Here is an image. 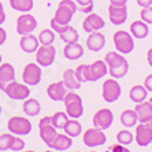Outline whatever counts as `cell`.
I'll return each mask as SVG.
<instances>
[{
  "mask_svg": "<svg viewBox=\"0 0 152 152\" xmlns=\"http://www.w3.org/2000/svg\"><path fill=\"white\" fill-rule=\"evenodd\" d=\"M104 62H106L107 67H108V73L113 78H124L129 71V62L126 58L122 56V53L117 52V51H110L106 53L104 56Z\"/></svg>",
  "mask_w": 152,
  "mask_h": 152,
  "instance_id": "1",
  "label": "cell"
},
{
  "mask_svg": "<svg viewBox=\"0 0 152 152\" xmlns=\"http://www.w3.org/2000/svg\"><path fill=\"white\" fill-rule=\"evenodd\" d=\"M77 12V4L73 0H62L58 4V8L55 11L52 21H55L58 25L67 26L70 25L71 19L74 17V14Z\"/></svg>",
  "mask_w": 152,
  "mask_h": 152,
  "instance_id": "2",
  "label": "cell"
},
{
  "mask_svg": "<svg viewBox=\"0 0 152 152\" xmlns=\"http://www.w3.org/2000/svg\"><path fill=\"white\" fill-rule=\"evenodd\" d=\"M63 103L66 106V114L71 119H78L84 114V104H82L81 96L77 95L74 91H69L63 99Z\"/></svg>",
  "mask_w": 152,
  "mask_h": 152,
  "instance_id": "3",
  "label": "cell"
},
{
  "mask_svg": "<svg viewBox=\"0 0 152 152\" xmlns=\"http://www.w3.org/2000/svg\"><path fill=\"white\" fill-rule=\"evenodd\" d=\"M113 41L115 48H117V52L122 53V55H129L134 50L133 36L126 30H118V32L114 33Z\"/></svg>",
  "mask_w": 152,
  "mask_h": 152,
  "instance_id": "4",
  "label": "cell"
},
{
  "mask_svg": "<svg viewBox=\"0 0 152 152\" xmlns=\"http://www.w3.org/2000/svg\"><path fill=\"white\" fill-rule=\"evenodd\" d=\"M121 93H122V89H121L119 82L115 80V78H107L106 81L103 82L102 86V96L104 102L107 103H114L117 102L121 97Z\"/></svg>",
  "mask_w": 152,
  "mask_h": 152,
  "instance_id": "5",
  "label": "cell"
},
{
  "mask_svg": "<svg viewBox=\"0 0 152 152\" xmlns=\"http://www.w3.org/2000/svg\"><path fill=\"white\" fill-rule=\"evenodd\" d=\"M56 58V48L51 45H40L36 51V63L40 67H50Z\"/></svg>",
  "mask_w": 152,
  "mask_h": 152,
  "instance_id": "6",
  "label": "cell"
},
{
  "mask_svg": "<svg viewBox=\"0 0 152 152\" xmlns=\"http://www.w3.org/2000/svg\"><path fill=\"white\" fill-rule=\"evenodd\" d=\"M7 127L11 134L15 136H26L32 132L30 121L23 117H11L7 122Z\"/></svg>",
  "mask_w": 152,
  "mask_h": 152,
  "instance_id": "7",
  "label": "cell"
},
{
  "mask_svg": "<svg viewBox=\"0 0 152 152\" xmlns=\"http://www.w3.org/2000/svg\"><path fill=\"white\" fill-rule=\"evenodd\" d=\"M6 95L12 100H26L30 96V89L26 84L12 81L4 88L3 91Z\"/></svg>",
  "mask_w": 152,
  "mask_h": 152,
  "instance_id": "8",
  "label": "cell"
},
{
  "mask_svg": "<svg viewBox=\"0 0 152 152\" xmlns=\"http://www.w3.org/2000/svg\"><path fill=\"white\" fill-rule=\"evenodd\" d=\"M42 71L37 63H28L22 71V81L28 86H36L41 81Z\"/></svg>",
  "mask_w": 152,
  "mask_h": 152,
  "instance_id": "9",
  "label": "cell"
},
{
  "mask_svg": "<svg viewBox=\"0 0 152 152\" xmlns=\"http://www.w3.org/2000/svg\"><path fill=\"white\" fill-rule=\"evenodd\" d=\"M134 140L140 147H147L152 142V119L148 122H140L136 127Z\"/></svg>",
  "mask_w": 152,
  "mask_h": 152,
  "instance_id": "10",
  "label": "cell"
},
{
  "mask_svg": "<svg viewBox=\"0 0 152 152\" xmlns=\"http://www.w3.org/2000/svg\"><path fill=\"white\" fill-rule=\"evenodd\" d=\"M37 28V19L33 17L32 14H29V12H25V14H22L18 17L17 19V33L21 36H25V34H30L33 33V30Z\"/></svg>",
  "mask_w": 152,
  "mask_h": 152,
  "instance_id": "11",
  "label": "cell"
},
{
  "mask_svg": "<svg viewBox=\"0 0 152 152\" xmlns=\"http://www.w3.org/2000/svg\"><path fill=\"white\" fill-rule=\"evenodd\" d=\"M82 141L86 147H91V148H95V147H100V145L106 144L107 141V136L103 133V130L100 129H88V130L84 133L82 136Z\"/></svg>",
  "mask_w": 152,
  "mask_h": 152,
  "instance_id": "12",
  "label": "cell"
},
{
  "mask_svg": "<svg viewBox=\"0 0 152 152\" xmlns=\"http://www.w3.org/2000/svg\"><path fill=\"white\" fill-rule=\"evenodd\" d=\"M93 126L96 129H100V130H106L113 125L114 122V114L111 110L108 108H102V110L96 111L95 115L92 118Z\"/></svg>",
  "mask_w": 152,
  "mask_h": 152,
  "instance_id": "13",
  "label": "cell"
},
{
  "mask_svg": "<svg viewBox=\"0 0 152 152\" xmlns=\"http://www.w3.org/2000/svg\"><path fill=\"white\" fill-rule=\"evenodd\" d=\"M108 74V67L104 60H95L92 64H89L88 69V82H96L104 78Z\"/></svg>",
  "mask_w": 152,
  "mask_h": 152,
  "instance_id": "14",
  "label": "cell"
},
{
  "mask_svg": "<svg viewBox=\"0 0 152 152\" xmlns=\"http://www.w3.org/2000/svg\"><path fill=\"white\" fill-rule=\"evenodd\" d=\"M106 26V22L100 15L95 14V12H91L85 17L84 22H82V29L88 33H93V32H100L103 28Z\"/></svg>",
  "mask_w": 152,
  "mask_h": 152,
  "instance_id": "15",
  "label": "cell"
},
{
  "mask_svg": "<svg viewBox=\"0 0 152 152\" xmlns=\"http://www.w3.org/2000/svg\"><path fill=\"white\" fill-rule=\"evenodd\" d=\"M108 17L113 25H124L127 19V7L126 6H111L108 7Z\"/></svg>",
  "mask_w": 152,
  "mask_h": 152,
  "instance_id": "16",
  "label": "cell"
},
{
  "mask_svg": "<svg viewBox=\"0 0 152 152\" xmlns=\"http://www.w3.org/2000/svg\"><path fill=\"white\" fill-rule=\"evenodd\" d=\"M67 92L69 91L66 89L63 81L52 82V84H50L48 88H47V95H48V97H50L51 100H53V102H63L64 96H66Z\"/></svg>",
  "mask_w": 152,
  "mask_h": 152,
  "instance_id": "17",
  "label": "cell"
},
{
  "mask_svg": "<svg viewBox=\"0 0 152 152\" xmlns=\"http://www.w3.org/2000/svg\"><path fill=\"white\" fill-rule=\"evenodd\" d=\"M15 81V69L11 63H0V91H4L10 82Z\"/></svg>",
  "mask_w": 152,
  "mask_h": 152,
  "instance_id": "18",
  "label": "cell"
},
{
  "mask_svg": "<svg viewBox=\"0 0 152 152\" xmlns=\"http://www.w3.org/2000/svg\"><path fill=\"white\" fill-rule=\"evenodd\" d=\"M106 45V37L104 34H102L100 32H93L89 33L88 39H86V47L89 51L92 52H99L104 48Z\"/></svg>",
  "mask_w": 152,
  "mask_h": 152,
  "instance_id": "19",
  "label": "cell"
},
{
  "mask_svg": "<svg viewBox=\"0 0 152 152\" xmlns=\"http://www.w3.org/2000/svg\"><path fill=\"white\" fill-rule=\"evenodd\" d=\"M19 47H21V50L23 51V52L33 53V52H36V51H37V48L40 47V42H39V39L30 33V34L21 36V40H19Z\"/></svg>",
  "mask_w": 152,
  "mask_h": 152,
  "instance_id": "20",
  "label": "cell"
},
{
  "mask_svg": "<svg viewBox=\"0 0 152 152\" xmlns=\"http://www.w3.org/2000/svg\"><path fill=\"white\" fill-rule=\"evenodd\" d=\"M63 56L69 60H78L80 58L84 56V48L77 42L66 44L63 48Z\"/></svg>",
  "mask_w": 152,
  "mask_h": 152,
  "instance_id": "21",
  "label": "cell"
},
{
  "mask_svg": "<svg viewBox=\"0 0 152 152\" xmlns=\"http://www.w3.org/2000/svg\"><path fill=\"white\" fill-rule=\"evenodd\" d=\"M136 114H137L138 122H148L152 119V104L148 102L137 103L134 108Z\"/></svg>",
  "mask_w": 152,
  "mask_h": 152,
  "instance_id": "22",
  "label": "cell"
},
{
  "mask_svg": "<svg viewBox=\"0 0 152 152\" xmlns=\"http://www.w3.org/2000/svg\"><path fill=\"white\" fill-rule=\"evenodd\" d=\"M73 145V138L69 137L67 134H59L58 133L56 137L53 138V141L51 142L48 147L50 148H52L53 151H66V149H69Z\"/></svg>",
  "mask_w": 152,
  "mask_h": 152,
  "instance_id": "23",
  "label": "cell"
},
{
  "mask_svg": "<svg viewBox=\"0 0 152 152\" xmlns=\"http://www.w3.org/2000/svg\"><path fill=\"white\" fill-rule=\"evenodd\" d=\"M149 33L148 23H145L144 21H134L130 23V34L138 40L145 39Z\"/></svg>",
  "mask_w": 152,
  "mask_h": 152,
  "instance_id": "24",
  "label": "cell"
},
{
  "mask_svg": "<svg viewBox=\"0 0 152 152\" xmlns=\"http://www.w3.org/2000/svg\"><path fill=\"white\" fill-rule=\"evenodd\" d=\"M63 84L66 86L67 91H75V89H80L81 88V82L78 81L77 78H75V74H74V70L73 69H67V70H64L63 73Z\"/></svg>",
  "mask_w": 152,
  "mask_h": 152,
  "instance_id": "25",
  "label": "cell"
},
{
  "mask_svg": "<svg viewBox=\"0 0 152 152\" xmlns=\"http://www.w3.org/2000/svg\"><path fill=\"white\" fill-rule=\"evenodd\" d=\"M39 129H40V138H41L42 141H44V144H47V145H50L58 134V129H55V127L52 126V124L42 125Z\"/></svg>",
  "mask_w": 152,
  "mask_h": 152,
  "instance_id": "26",
  "label": "cell"
},
{
  "mask_svg": "<svg viewBox=\"0 0 152 152\" xmlns=\"http://www.w3.org/2000/svg\"><path fill=\"white\" fill-rule=\"evenodd\" d=\"M147 95H148V91L145 89L144 85H134L132 86L130 91H129V97H130L132 102L137 103H142L147 100Z\"/></svg>",
  "mask_w": 152,
  "mask_h": 152,
  "instance_id": "27",
  "label": "cell"
},
{
  "mask_svg": "<svg viewBox=\"0 0 152 152\" xmlns=\"http://www.w3.org/2000/svg\"><path fill=\"white\" fill-rule=\"evenodd\" d=\"M64 133L71 138H75L82 133V125L77 119H69L63 127Z\"/></svg>",
  "mask_w": 152,
  "mask_h": 152,
  "instance_id": "28",
  "label": "cell"
},
{
  "mask_svg": "<svg viewBox=\"0 0 152 152\" xmlns=\"http://www.w3.org/2000/svg\"><path fill=\"white\" fill-rule=\"evenodd\" d=\"M23 113L28 115V117H36V115H39L40 111H41V106H40L39 100L36 99H26L23 102Z\"/></svg>",
  "mask_w": 152,
  "mask_h": 152,
  "instance_id": "29",
  "label": "cell"
},
{
  "mask_svg": "<svg viewBox=\"0 0 152 152\" xmlns=\"http://www.w3.org/2000/svg\"><path fill=\"white\" fill-rule=\"evenodd\" d=\"M10 6L12 10L18 12H30L34 7V1L33 0H10Z\"/></svg>",
  "mask_w": 152,
  "mask_h": 152,
  "instance_id": "30",
  "label": "cell"
},
{
  "mask_svg": "<svg viewBox=\"0 0 152 152\" xmlns=\"http://www.w3.org/2000/svg\"><path fill=\"white\" fill-rule=\"evenodd\" d=\"M138 122L137 114L134 110H125L121 114V124L124 125L125 127H133L136 126Z\"/></svg>",
  "mask_w": 152,
  "mask_h": 152,
  "instance_id": "31",
  "label": "cell"
},
{
  "mask_svg": "<svg viewBox=\"0 0 152 152\" xmlns=\"http://www.w3.org/2000/svg\"><path fill=\"white\" fill-rule=\"evenodd\" d=\"M59 37L62 39V41L66 44H71V42H77L80 40V34H78L77 29H74L73 26L69 25L67 28L64 29L63 32L59 34Z\"/></svg>",
  "mask_w": 152,
  "mask_h": 152,
  "instance_id": "32",
  "label": "cell"
},
{
  "mask_svg": "<svg viewBox=\"0 0 152 152\" xmlns=\"http://www.w3.org/2000/svg\"><path fill=\"white\" fill-rule=\"evenodd\" d=\"M69 121V115L66 113H63V111H58V113H55L51 117V124H52V126L55 127V129H63L64 125H66V122Z\"/></svg>",
  "mask_w": 152,
  "mask_h": 152,
  "instance_id": "33",
  "label": "cell"
},
{
  "mask_svg": "<svg viewBox=\"0 0 152 152\" xmlns=\"http://www.w3.org/2000/svg\"><path fill=\"white\" fill-rule=\"evenodd\" d=\"M39 42L40 45H51L55 41V32L52 29H42L39 33Z\"/></svg>",
  "mask_w": 152,
  "mask_h": 152,
  "instance_id": "34",
  "label": "cell"
},
{
  "mask_svg": "<svg viewBox=\"0 0 152 152\" xmlns=\"http://www.w3.org/2000/svg\"><path fill=\"white\" fill-rule=\"evenodd\" d=\"M77 4V11L84 14H91L93 11V0H74Z\"/></svg>",
  "mask_w": 152,
  "mask_h": 152,
  "instance_id": "35",
  "label": "cell"
},
{
  "mask_svg": "<svg viewBox=\"0 0 152 152\" xmlns=\"http://www.w3.org/2000/svg\"><path fill=\"white\" fill-rule=\"evenodd\" d=\"M134 140V136L132 134L129 130H119L117 133V141L121 145H129Z\"/></svg>",
  "mask_w": 152,
  "mask_h": 152,
  "instance_id": "36",
  "label": "cell"
},
{
  "mask_svg": "<svg viewBox=\"0 0 152 152\" xmlns=\"http://www.w3.org/2000/svg\"><path fill=\"white\" fill-rule=\"evenodd\" d=\"M88 69H89V64H80V66L74 70L75 78H77L81 84L88 82Z\"/></svg>",
  "mask_w": 152,
  "mask_h": 152,
  "instance_id": "37",
  "label": "cell"
},
{
  "mask_svg": "<svg viewBox=\"0 0 152 152\" xmlns=\"http://www.w3.org/2000/svg\"><path fill=\"white\" fill-rule=\"evenodd\" d=\"M26 142L22 140L21 137H18V136L12 134V137H11V142H10V149L14 152H21L23 151V148H25Z\"/></svg>",
  "mask_w": 152,
  "mask_h": 152,
  "instance_id": "38",
  "label": "cell"
},
{
  "mask_svg": "<svg viewBox=\"0 0 152 152\" xmlns=\"http://www.w3.org/2000/svg\"><path fill=\"white\" fill-rule=\"evenodd\" d=\"M11 137H12V134H11V133H4V134H0V152L10 149Z\"/></svg>",
  "mask_w": 152,
  "mask_h": 152,
  "instance_id": "39",
  "label": "cell"
},
{
  "mask_svg": "<svg viewBox=\"0 0 152 152\" xmlns=\"http://www.w3.org/2000/svg\"><path fill=\"white\" fill-rule=\"evenodd\" d=\"M140 17H141V21H144L145 23H148V25L149 23H152V6L141 8Z\"/></svg>",
  "mask_w": 152,
  "mask_h": 152,
  "instance_id": "40",
  "label": "cell"
},
{
  "mask_svg": "<svg viewBox=\"0 0 152 152\" xmlns=\"http://www.w3.org/2000/svg\"><path fill=\"white\" fill-rule=\"evenodd\" d=\"M111 152H130V151L126 148V145L117 144V145H114V147H111Z\"/></svg>",
  "mask_w": 152,
  "mask_h": 152,
  "instance_id": "41",
  "label": "cell"
},
{
  "mask_svg": "<svg viewBox=\"0 0 152 152\" xmlns=\"http://www.w3.org/2000/svg\"><path fill=\"white\" fill-rule=\"evenodd\" d=\"M144 86L148 92H152V74L147 75V78L144 80Z\"/></svg>",
  "mask_w": 152,
  "mask_h": 152,
  "instance_id": "42",
  "label": "cell"
},
{
  "mask_svg": "<svg viewBox=\"0 0 152 152\" xmlns=\"http://www.w3.org/2000/svg\"><path fill=\"white\" fill-rule=\"evenodd\" d=\"M4 22H6V11H4L3 3L0 1V26L3 25Z\"/></svg>",
  "mask_w": 152,
  "mask_h": 152,
  "instance_id": "43",
  "label": "cell"
},
{
  "mask_svg": "<svg viewBox=\"0 0 152 152\" xmlns=\"http://www.w3.org/2000/svg\"><path fill=\"white\" fill-rule=\"evenodd\" d=\"M6 40H7V32L0 26V45H3L4 42H6Z\"/></svg>",
  "mask_w": 152,
  "mask_h": 152,
  "instance_id": "44",
  "label": "cell"
},
{
  "mask_svg": "<svg viewBox=\"0 0 152 152\" xmlns=\"http://www.w3.org/2000/svg\"><path fill=\"white\" fill-rule=\"evenodd\" d=\"M136 1H137V4H138V6H140L141 8L152 6V0H136Z\"/></svg>",
  "mask_w": 152,
  "mask_h": 152,
  "instance_id": "45",
  "label": "cell"
},
{
  "mask_svg": "<svg viewBox=\"0 0 152 152\" xmlns=\"http://www.w3.org/2000/svg\"><path fill=\"white\" fill-rule=\"evenodd\" d=\"M127 0H110L111 6H126Z\"/></svg>",
  "mask_w": 152,
  "mask_h": 152,
  "instance_id": "46",
  "label": "cell"
},
{
  "mask_svg": "<svg viewBox=\"0 0 152 152\" xmlns=\"http://www.w3.org/2000/svg\"><path fill=\"white\" fill-rule=\"evenodd\" d=\"M48 124H51V117H44V118H41V119H40L39 127L42 126V125H48Z\"/></svg>",
  "mask_w": 152,
  "mask_h": 152,
  "instance_id": "47",
  "label": "cell"
},
{
  "mask_svg": "<svg viewBox=\"0 0 152 152\" xmlns=\"http://www.w3.org/2000/svg\"><path fill=\"white\" fill-rule=\"evenodd\" d=\"M147 62H148V64L152 67V48H149L148 52H147Z\"/></svg>",
  "mask_w": 152,
  "mask_h": 152,
  "instance_id": "48",
  "label": "cell"
},
{
  "mask_svg": "<svg viewBox=\"0 0 152 152\" xmlns=\"http://www.w3.org/2000/svg\"><path fill=\"white\" fill-rule=\"evenodd\" d=\"M21 152H34V151H21Z\"/></svg>",
  "mask_w": 152,
  "mask_h": 152,
  "instance_id": "49",
  "label": "cell"
},
{
  "mask_svg": "<svg viewBox=\"0 0 152 152\" xmlns=\"http://www.w3.org/2000/svg\"><path fill=\"white\" fill-rule=\"evenodd\" d=\"M149 103H151V104H152V96H151V99H149Z\"/></svg>",
  "mask_w": 152,
  "mask_h": 152,
  "instance_id": "50",
  "label": "cell"
},
{
  "mask_svg": "<svg viewBox=\"0 0 152 152\" xmlns=\"http://www.w3.org/2000/svg\"><path fill=\"white\" fill-rule=\"evenodd\" d=\"M0 63H1V53H0Z\"/></svg>",
  "mask_w": 152,
  "mask_h": 152,
  "instance_id": "51",
  "label": "cell"
},
{
  "mask_svg": "<svg viewBox=\"0 0 152 152\" xmlns=\"http://www.w3.org/2000/svg\"><path fill=\"white\" fill-rule=\"evenodd\" d=\"M0 115H1V107H0Z\"/></svg>",
  "mask_w": 152,
  "mask_h": 152,
  "instance_id": "52",
  "label": "cell"
},
{
  "mask_svg": "<svg viewBox=\"0 0 152 152\" xmlns=\"http://www.w3.org/2000/svg\"><path fill=\"white\" fill-rule=\"evenodd\" d=\"M45 152H55V151H45Z\"/></svg>",
  "mask_w": 152,
  "mask_h": 152,
  "instance_id": "53",
  "label": "cell"
},
{
  "mask_svg": "<svg viewBox=\"0 0 152 152\" xmlns=\"http://www.w3.org/2000/svg\"><path fill=\"white\" fill-rule=\"evenodd\" d=\"M91 152H96V151H91Z\"/></svg>",
  "mask_w": 152,
  "mask_h": 152,
  "instance_id": "54",
  "label": "cell"
}]
</instances>
